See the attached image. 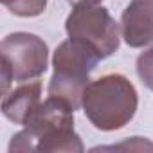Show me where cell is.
<instances>
[{
	"label": "cell",
	"instance_id": "4",
	"mask_svg": "<svg viewBox=\"0 0 153 153\" xmlns=\"http://www.w3.org/2000/svg\"><path fill=\"white\" fill-rule=\"evenodd\" d=\"M0 54H2V94L9 92L11 81L24 83L36 79L47 70L49 47L36 34H7L0 43Z\"/></svg>",
	"mask_w": 153,
	"mask_h": 153
},
{
	"label": "cell",
	"instance_id": "3",
	"mask_svg": "<svg viewBox=\"0 0 153 153\" xmlns=\"http://www.w3.org/2000/svg\"><path fill=\"white\" fill-rule=\"evenodd\" d=\"M101 56L87 43L68 38L61 42L52 56V78L49 81V96L59 97L78 110L83 92L90 83V72L97 67Z\"/></svg>",
	"mask_w": 153,
	"mask_h": 153
},
{
	"label": "cell",
	"instance_id": "6",
	"mask_svg": "<svg viewBox=\"0 0 153 153\" xmlns=\"http://www.w3.org/2000/svg\"><path fill=\"white\" fill-rule=\"evenodd\" d=\"M121 34L133 49L153 43V0H131L121 16Z\"/></svg>",
	"mask_w": 153,
	"mask_h": 153
},
{
	"label": "cell",
	"instance_id": "1",
	"mask_svg": "<svg viewBox=\"0 0 153 153\" xmlns=\"http://www.w3.org/2000/svg\"><path fill=\"white\" fill-rule=\"evenodd\" d=\"M15 151H85L79 135L74 131V108L63 99L49 96L31 114L24 130L13 137L9 153Z\"/></svg>",
	"mask_w": 153,
	"mask_h": 153
},
{
	"label": "cell",
	"instance_id": "9",
	"mask_svg": "<svg viewBox=\"0 0 153 153\" xmlns=\"http://www.w3.org/2000/svg\"><path fill=\"white\" fill-rule=\"evenodd\" d=\"M137 74L146 88L153 92V47L137 58Z\"/></svg>",
	"mask_w": 153,
	"mask_h": 153
},
{
	"label": "cell",
	"instance_id": "10",
	"mask_svg": "<svg viewBox=\"0 0 153 153\" xmlns=\"http://www.w3.org/2000/svg\"><path fill=\"white\" fill-rule=\"evenodd\" d=\"M72 6H99L103 0H67Z\"/></svg>",
	"mask_w": 153,
	"mask_h": 153
},
{
	"label": "cell",
	"instance_id": "5",
	"mask_svg": "<svg viewBox=\"0 0 153 153\" xmlns=\"http://www.w3.org/2000/svg\"><path fill=\"white\" fill-rule=\"evenodd\" d=\"M68 38L90 45L101 59L112 56L121 43L117 22L103 6H74L65 22Z\"/></svg>",
	"mask_w": 153,
	"mask_h": 153
},
{
	"label": "cell",
	"instance_id": "8",
	"mask_svg": "<svg viewBox=\"0 0 153 153\" xmlns=\"http://www.w3.org/2000/svg\"><path fill=\"white\" fill-rule=\"evenodd\" d=\"M2 4L15 16L33 18V16H40L45 11L47 0H2Z\"/></svg>",
	"mask_w": 153,
	"mask_h": 153
},
{
	"label": "cell",
	"instance_id": "7",
	"mask_svg": "<svg viewBox=\"0 0 153 153\" xmlns=\"http://www.w3.org/2000/svg\"><path fill=\"white\" fill-rule=\"evenodd\" d=\"M42 81H24L20 87L4 94L2 114L11 123L24 126L36 106L42 103Z\"/></svg>",
	"mask_w": 153,
	"mask_h": 153
},
{
	"label": "cell",
	"instance_id": "2",
	"mask_svg": "<svg viewBox=\"0 0 153 153\" xmlns=\"http://www.w3.org/2000/svg\"><path fill=\"white\" fill-rule=\"evenodd\" d=\"M81 106L94 128L115 131L133 119L139 106V96L126 76L106 74L87 85Z\"/></svg>",
	"mask_w": 153,
	"mask_h": 153
}]
</instances>
